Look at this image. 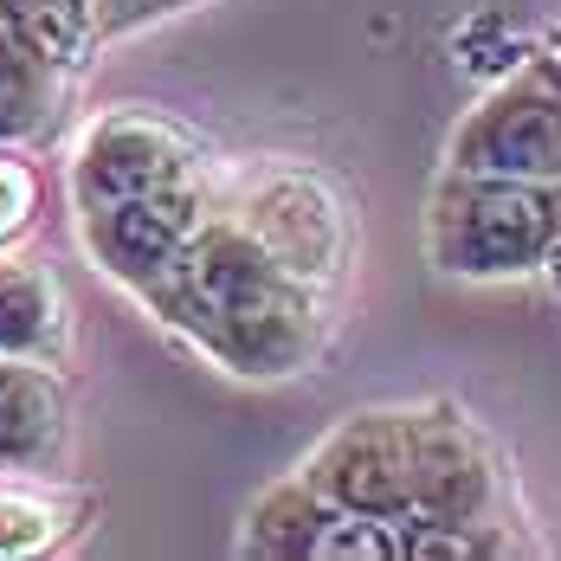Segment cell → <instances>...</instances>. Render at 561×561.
<instances>
[{"mask_svg": "<svg viewBox=\"0 0 561 561\" xmlns=\"http://www.w3.org/2000/svg\"><path fill=\"white\" fill-rule=\"evenodd\" d=\"M33 207H39V181L26 162H13V156H0V252L33 226Z\"/></svg>", "mask_w": 561, "mask_h": 561, "instance_id": "9a60e30c", "label": "cell"}, {"mask_svg": "<svg viewBox=\"0 0 561 561\" xmlns=\"http://www.w3.org/2000/svg\"><path fill=\"white\" fill-rule=\"evenodd\" d=\"M65 104V65L39 58L26 39L0 26V142H33L58 123Z\"/></svg>", "mask_w": 561, "mask_h": 561, "instance_id": "8fae6325", "label": "cell"}, {"mask_svg": "<svg viewBox=\"0 0 561 561\" xmlns=\"http://www.w3.org/2000/svg\"><path fill=\"white\" fill-rule=\"evenodd\" d=\"M104 7V26H129L142 13H162V0H98Z\"/></svg>", "mask_w": 561, "mask_h": 561, "instance_id": "2e32d148", "label": "cell"}, {"mask_svg": "<svg viewBox=\"0 0 561 561\" xmlns=\"http://www.w3.org/2000/svg\"><path fill=\"white\" fill-rule=\"evenodd\" d=\"M201 169L207 162L181 123L156 111H104L71 149V207L98 214V207H116L129 194H156Z\"/></svg>", "mask_w": 561, "mask_h": 561, "instance_id": "52a82bcc", "label": "cell"}, {"mask_svg": "<svg viewBox=\"0 0 561 561\" xmlns=\"http://www.w3.org/2000/svg\"><path fill=\"white\" fill-rule=\"evenodd\" d=\"M65 497H39V491H0V556H39L65 536Z\"/></svg>", "mask_w": 561, "mask_h": 561, "instance_id": "5bb4252c", "label": "cell"}, {"mask_svg": "<svg viewBox=\"0 0 561 561\" xmlns=\"http://www.w3.org/2000/svg\"><path fill=\"white\" fill-rule=\"evenodd\" d=\"M446 169L497 181H561V58L510 65L451 129Z\"/></svg>", "mask_w": 561, "mask_h": 561, "instance_id": "3957f363", "label": "cell"}, {"mask_svg": "<svg viewBox=\"0 0 561 561\" xmlns=\"http://www.w3.org/2000/svg\"><path fill=\"white\" fill-rule=\"evenodd\" d=\"M342 510L297 471L272 484L259 504L245 510V529H239V549L245 556H272V561H323L330 549V529H336Z\"/></svg>", "mask_w": 561, "mask_h": 561, "instance_id": "30bf717a", "label": "cell"}, {"mask_svg": "<svg viewBox=\"0 0 561 561\" xmlns=\"http://www.w3.org/2000/svg\"><path fill=\"white\" fill-rule=\"evenodd\" d=\"M413 523L491 529L504 523V458L451 400L413 407Z\"/></svg>", "mask_w": 561, "mask_h": 561, "instance_id": "277c9868", "label": "cell"}, {"mask_svg": "<svg viewBox=\"0 0 561 561\" xmlns=\"http://www.w3.org/2000/svg\"><path fill=\"white\" fill-rule=\"evenodd\" d=\"M65 451V388L39 355H0V471L33 478Z\"/></svg>", "mask_w": 561, "mask_h": 561, "instance_id": "9c48e42d", "label": "cell"}, {"mask_svg": "<svg viewBox=\"0 0 561 561\" xmlns=\"http://www.w3.org/2000/svg\"><path fill=\"white\" fill-rule=\"evenodd\" d=\"M232 220L245 226L284 272L317 290H336L348 265V207L336 181L317 169H265L232 201Z\"/></svg>", "mask_w": 561, "mask_h": 561, "instance_id": "5b68a950", "label": "cell"}, {"mask_svg": "<svg viewBox=\"0 0 561 561\" xmlns=\"http://www.w3.org/2000/svg\"><path fill=\"white\" fill-rule=\"evenodd\" d=\"M0 26L65 71H78L91 58V46L111 33L98 0H0Z\"/></svg>", "mask_w": 561, "mask_h": 561, "instance_id": "4fadbf2b", "label": "cell"}, {"mask_svg": "<svg viewBox=\"0 0 561 561\" xmlns=\"http://www.w3.org/2000/svg\"><path fill=\"white\" fill-rule=\"evenodd\" d=\"M169 330L214 355L245 381H284L323 348V297L317 284L284 272L278 259L232 220V207L194 232V245L174 259L149 290H136Z\"/></svg>", "mask_w": 561, "mask_h": 561, "instance_id": "6da1fadb", "label": "cell"}, {"mask_svg": "<svg viewBox=\"0 0 561 561\" xmlns=\"http://www.w3.org/2000/svg\"><path fill=\"white\" fill-rule=\"evenodd\" d=\"M207 220H214V194H207V169H201V174H187V181L156 187V194H129L116 207L78 214V232H84V252L116 284L149 290L194 245V232Z\"/></svg>", "mask_w": 561, "mask_h": 561, "instance_id": "ba28073f", "label": "cell"}, {"mask_svg": "<svg viewBox=\"0 0 561 561\" xmlns=\"http://www.w3.org/2000/svg\"><path fill=\"white\" fill-rule=\"evenodd\" d=\"M65 342V297L46 265L0 259V355H53Z\"/></svg>", "mask_w": 561, "mask_h": 561, "instance_id": "7c38bea8", "label": "cell"}, {"mask_svg": "<svg viewBox=\"0 0 561 561\" xmlns=\"http://www.w3.org/2000/svg\"><path fill=\"white\" fill-rule=\"evenodd\" d=\"M297 471L348 516L413 523V407L348 413Z\"/></svg>", "mask_w": 561, "mask_h": 561, "instance_id": "8992f818", "label": "cell"}, {"mask_svg": "<svg viewBox=\"0 0 561 561\" xmlns=\"http://www.w3.org/2000/svg\"><path fill=\"white\" fill-rule=\"evenodd\" d=\"M561 239V181H497L451 174L426 207V259L446 278L497 284L542 272Z\"/></svg>", "mask_w": 561, "mask_h": 561, "instance_id": "7a4b0ae2", "label": "cell"}]
</instances>
